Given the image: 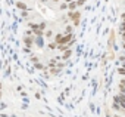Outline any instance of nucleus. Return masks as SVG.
<instances>
[{
    "label": "nucleus",
    "mask_w": 125,
    "mask_h": 117,
    "mask_svg": "<svg viewBox=\"0 0 125 117\" xmlns=\"http://www.w3.org/2000/svg\"><path fill=\"white\" fill-rule=\"evenodd\" d=\"M121 31H125V21H122L121 24Z\"/></svg>",
    "instance_id": "obj_14"
},
{
    "label": "nucleus",
    "mask_w": 125,
    "mask_h": 117,
    "mask_svg": "<svg viewBox=\"0 0 125 117\" xmlns=\"http://www.w3.org/2000/svg\"><path fill=\"white\" fill-rule=\"evenodd\" d=\"M119 89H121V93L125 95V86H124V85H119Z\"/></svg>",
    "instance_id": "obj_12"
},
{
    "label": "nucleus",
    "mask_w": 125,
    "mask_h": 117,
    "mask_svg": "<svg viewBox=\"0 0 125 117\" xmlns=\"http://www.w3.org/2000/svg\"><path fill=\"white\" fill-rule=\"evenodd\" d=\"M34 42H35L38 46H43V40H41V37H35V39H34Z\"/></svg>",
    "instance_id": "obj_9"
},
{
    "label": "nucleus",
    "mask_w": 125,
    "mask_h": 117,
    "mask_svg": "<svg viewBox=\"0 0 125 117\" xmlns=\"http://www.w3.org/2000/svg\"><path fill=\"white\" fill-rule=\"evenodd\" d=\"M66 33H68V34L72 33V27H66Z\"/></svg>",
    "instance_id": "obj_15"
},
{
    "label": "nucleus",
    "mask_w": 125,
    "mask_h": 117,
    "mask_svg": "<svg viewBox=\"0 0 125 117\" xmlns=\"http://www.w3.org/2000/svg\"><path fill=\"white\" fill-rule=\"evenodd\" d=\"M68 18L74 22V25H78L80 24V18H81V12H78V11L68 12Z\"/></svg>",
    "instance_id": "obj_1"
},
{
    "label": "nucleus",
    "mask_w": 125,
    "mask_h": 117,
    "mask_svg": "<svg viewBox=\"0 0 125 117\" xmlns=\"http://www.w3.org/2000/svg\"><path fill=\"white\" fill-rule=\"evenodd\" d=\"M113 101L119 102L121 105H125V95H124V93H118V95L113 98Z\"/></svg>",
    "instance_id": "obj_2"
},
{
    "label": "nucleus",
    "mask_w": 125,
    "mask_h": 117,
    "mask_svg": "<svg viewBox=\"0 0 125 117\" xmlns=\"http://www.w3.org/2000/svg\"><path fill=\"white\" fill-rule=\"evenodd\" d=\"M122 19H124V21H125V12H124V14H122Z\"/></svg>",
    "instance_id": "obj_17"
},
{
    "label": "nucleus",
    "mask_w": 125,
    "mask_h": 117,
    "mask_svg": "<svg viewBox=\"0 0 125 117\" xmlns=\"http://www.w3.org/2000/svg\"><path fill=\"white\" fill-rule=\"evenodd\" d=\"M57 49H59V52H65V50H68V46L66 44H57Z\"/></svg>",
    "instance_id": "obj_6"
},
{
    "label": "nucleus",
    "mask_w": 125,
    "mask_h": 117,
    "mask_svg": "<svg viewBox=\"0 0 125 117\" xmlns=\"http://www.w3.org/2000/svg\"><path fill=\"white\" fill-rule=\"evenodd\" d=\"M113 43H115V33L112 31V33H110V39H109V47H112Z\"/></svg>",
    "instance_id": "obj_4"
},
{
    "label": "nucleus",
    "mask_w": 125,
    "mask_h": 117,
    "mask_svg": "<svg viewBox=\"0 0 125 117\" xmlns=\"http://www.w3.org/2000/svg\"><path fill=\"white\" fill-rule=\"evenodd\" d=\"M54 46H56V43H50L49 44V49H54Z\"/></svg>",
    "instance_id": "obj_16"
},
{
    "label": "nucleus",
    "mask_w": 125,
    "mask_h": 117,
    "mask_svg": "<svg viewBox=\"0 0 125 117\" xmlns=\"http://www.w3.org/2000/svg\"><path fill=\"white\" fill-rule=\"evenodd\" d=\"M69 56H71V49H68V50L63 52V59H68Z\"/></svg>",
    "instance_id": "obj_7"
},
{
    "label": "nucleus",
    "mask_w": 125,
    "mask_h": 117,
    "mask_svg": "<svg viewBox=\"0 0 125 117\" xmlns=\"http://www.w3.org/2000/svg\"><path fill=\"white\" fill-rule=\"evenodd\" d=\"M113 110H116V111H122V105H121L119 102L113 101Z\"/></svg>",
    "instance_id": "obj_5"
},
{
    "label": "nucleus",
    "mask_w": 125,
    "mask_h": 117,
    "mask_svg": "<svg viewBox=\"0 0 125 117\" xmlns=\"http://www.w3.org/2000/svg\"><path fill=\"white\" fill-rule=\"evenodd\" d=\"M32 42H34V39H32L31 36H28V37H24V43L27 44V47H31V46H32Z\"/></svg>",
    "instance_id": "obj_3"
},
{
    "label": "nucleus",
    "mask_w": 125,
    "mask_h": 117,
    "mask_svg": "<svg viewBox=\"0 0 125 117\" xmlns=\"http://www.w3.org/2000/svg\"><path fill=\"white\" fill-rule=\"evenodd\" d=\"M115 117H121V116H115Z\"/></svg>",
    "instance_id": "obj_20"
},
{
    "label": "nucleus",
    "mask_w": 125,
    "mask_h": 117,
    "mask_svg": "<svg viewBox=\"0 0 125 117\" xmlns=\"http://www.w3.org/2000/svg\"><path fill=\"white\" fill-rule=\"evenodd\" d=\"M0 98H2V93H0Z\"/></svg>",
    "instance_id": "obj_21"
},
{
    "label": "nucleus",
    "mask_w": 125,
    "mask_h": 117,
    "mask_svg": "<svg viewBox=\"0 0 125 117\" xmlns=\"http://www.w3.org/2000/svg\"><path fill=\"white\" fill-rule=\"evenodd\" d=\"M52 36H53V33H52L50 30H47V31H46V37H52Z\"/></svg>",
    "instance_id": "obj_13"
},
{
    "label": "nucleus",
    "mask_w": 125,
    "mask_h": 117,
    "mask_svg": "<svg viewBox=\"0 0 125 117\" xmlns=\"http://www.w3.org/2000/svg\"><path fill=\"white\" fill-rule=\"evenodd\" d=\"M85 2H87V0H78V2H77V6H83Z\"/></svg>",
    "instance_id": "obj_11"
},
{
    "label": "nucleus",
    "mask_w": 125,
    "mask_h": 117,
    "mask_svg": "<svg viewBox=\"0 0 125 117\" xmlns=\"http://www.w3.org/2000/svg\"><path fill=\"white\" fill-rule=\"evenodd\" d=\"M71 2H74V0H66V3H71Z\"/></svg>",
    "instance_id": "obj_18"
},
{
    "label": "nucleus",
    "mask_w": 125,
    "mask_h": 117,
    "mask_svg": "<svg viewBox=\"0 0 125 117\" xmlns=\"http://www.w3.org/2000/svg\"><path fill=\"white\" fill-rule=\"evenodd\" d=\"M16 5H18V8H19V9H24V11L27 9V5H25V3H22V2H18Z\"/></svg>",
    "instance_id": "obj_8"
},
{
    "label": "nucleus",
    "mask_w": 125,
    "mask_h": 117,
    "mask_svg": "<svg viewBox=\"0 0 125 117\" xmlns=\"http://www.w3.org/2000/svg\"><path fill=\"white\" fill-rule=\"evenodd\" d=\"M118 73H119L121 76H125V68H124V67H121V68H118Z\"/></svg>",
    "instance_id": "obj_10"
},
{
    "label": "nucleus",
    "mask_w": 125,
    "mask_h": 117,
    "mask_svg": "<svg viewBox=\"0 0 125 117\" xmlns=\"http://www.w3.org/2000/svg\"><path fill=\"white\" fill-rule=\"evenodd\" d=\"M53 2H60V0H53Z\"/></svg>",
    "instance_id": "obj_19"
}]
</instances>
